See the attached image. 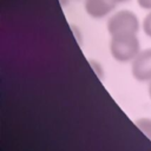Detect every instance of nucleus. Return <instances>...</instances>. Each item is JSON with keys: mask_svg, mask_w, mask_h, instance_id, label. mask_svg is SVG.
<instances>
[{"mask_svg": "<svg viewBox=\"0 0 151 151\" xmlns=\"http://www.w3.org/2000/svg\"><path fill=\"white\" fill-rule=\"evenodd\" d=\"M113 4H116V5H118V4H124V2H127L129 0H111Z\"/></svg>", "mask_w": 151, "mask_h": 151, "instance_id": "obj_8", "label": "nucleus"}, {"mask_svg": "<svg viewBox=\"0 0 151 151\" xmlns=\"http://www.w3.org/2000/svg\"><path fill=\"white\" fill-rule=\"evenodd\" d=\"M110 52L113 59L119 63L132 61L140 52V44L137 34H122L111 37Z\"/></svg>", "mask_w": 151, "mask_h": 151, "instance_id": "obj_1", "label": "nucleus"}, {"mask_svg": "<svg viewBox=\"0 0 151 151\" xmlns=\"http://www.w3.org/2000/svg\"><path fill=\"white\" fill-rule=\"evenodd\" d=\"M137 127L151 140V119L150 118H140L136 120Z\"/></svg>", "mask_w": 151, "mask_h": 151, "instance_id": "obj_5", "label": "nucleus"}, {"mask_svg": "<svg viewBox=\"0 0 151 151\" xmlns=\"http://www.w3.org/2000/svg\"><path fill=\"white\" fill-rule=\"evenodd\" d=\"M142 27H143L144 33H145L149 38H151V11H150V12L146 14V17L144 18L143 24H142Z\"/></svg>", "mask_w": 151, "mask_h": 151, "instance_id": "obj_6", "label": "nucleus"}, {"mask_svg": "<svg viewBox=\"0 0 151 151\" xmlns=\"http://www.w3.org/2000/svg\"><path fill=\"white\" fill-rule=\"evenodd\" d=\"M147 91H149V97L151 99V80L149 81V87H147Z\"/></svg>", "mask_w": 151, "mask_h": 151, "instance_id": "obj_9", "label": "nucleus"}, {"mask_svg": "<svg viewBox=\"0 0 151 151\" xmlns=\"http://www.w3.org/2000/svg\"><path fill=\"white\" fill-rule=\"evenodd\" d=\"M132 76L138 81L151 80V48L143 50L132 60Z\"/></svg>", "mask_w": 151, "mask_h": 151, "instance_id": "obj_3", "label": "nucleus"}, {"mask_svg": "<svg viewBox=\"0 0 151 151\" xmlns=\"http://www.w3.org/2000/svg\"><path fill=\"white\" fill-rule=\"evenodd\" d=\"M137 2L143 9L151 11V0H137Z\"/></svg>", "mask_w": 151, "mask_h": 151, "instance_id": "obj_7", "label": "nucleus"}, {"mask_svg": "<svg viewBox=\"0 0 151 151\" xmlns=\"http://www.w3.org/2000/svg\"><path fill=\"white\" fill-rule=\"evenodd\" d=\"M116 6L111 0H85L84 2L86 13L94 19H101L109 15Z\"/></svg>", "mask_w": 151, "mask_h": 151, "instance_id": "obj_4", "label": "nucleus"}, {"mask_svg": "<svg viewBox=\"0 0 151 151\" xmlns=\"http://www.w3.org/2000/svg\"><path fill=\"white\" fill-rule=\"evenodd\" d=\"M139 19L132 11L122 9L113 13L107 20V31L111 37L122 34H137L139 31Z\"/></svg>", "mask_w": 151, "mask_h": 151, "instance_id": "obj_2", "label": "nucleus"}]
</instances>
